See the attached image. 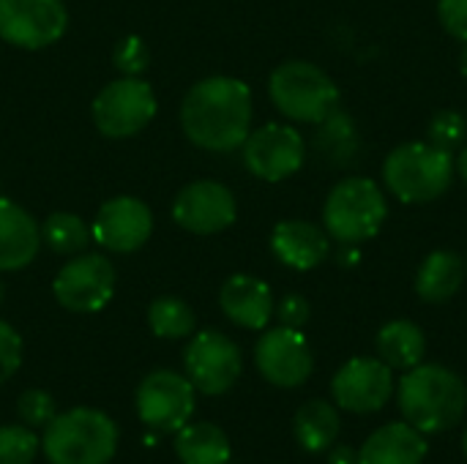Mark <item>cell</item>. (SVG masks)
I'll return each instance as SVG.
<instances>
[{
	"label": "cell",
	"mask_w": 467,
	"mask_h": 464,
	"mask_svg": "<svg viewBox=\"0 0 467 464\" xmlns=\"http://www.w3.org/2000/svg\"><path fill=\"white\" fill-rule=\"evenodd\" d=\"M186 139L211 153L238 150L252 131V90L235 77H205L181 104Z\"/></svg>",
	"instance_id": "1"
},
{
	"label": "cell",
	"mask_w": 467,
	"mask_h": 464,
	"mask_svg": "<svg viewBox=\"0 0 467 464\" xmlns=\"http://www.w3.org/2000/svg\"><path fill=\"white\" fill-rule=\"evenodd\" d=\"M397 402L402 418L430 438L462 421L467 410V386L460 375L441 364H419L410 372H402Z\"/></svg>",
	"instance_id": "2"
},
{
	"label": "cell",
	"mask_w": 467,
	"mask_h": 464,
	"mask_svg": "<svg viewBox=\"0 0 467 464\" xmlns=\"http://www.w3.org/2000/svg\"><path fill=\"white\" fill-rule=\"evenodd\" d=\"M454 180V156L432 142L397 145L383 161L386 189L405 205H424L449 191Z\"/></svg>",
	"instance_id": "3"
},
{
	"label": "cell",
	"mask_w": 467,
	"mask_h": 464,
	"mask_svg": "<svg viewBox=\"0 0 467 464\" xmlns=\"http://www.w3.org/2000/svg\"><path fill=\"white\" fill-rule=\"evenodd\" d=\"M41 449L49 464H109L118 451V427L101 410L74 407L44 427Z\"/></svg>",
	"instance_id": "4"
},
{
	"label": "cell",
	"mask_w": 467,
	"mask_h": 464,
	"mask_svg": "<svg viewBox=\"0 0 467 464\" xmlns=\"http://www.w3.org/2000/svg\"><path fill=\"white\" fill-rule=\"evenodd\" d=\"M268 96L296 123H323L339 107L337 82L309 60H287L271 71Z\"/></svg>",
	"instance_id": "5"
},
{
	"label": "cell",
	"mask_w": 467,
	"mask_h": 464,
	"mask_svg": "<svg viewBox=\"0 0 467 464\" xmlns=\"http://www.w3.org/2000/svg\"><path fill=\"white\" fill-rule=\"evenodd\" d=\"M389 216L383 189L369 178L339 180L323 205V227L331 241L342 246H358L375 238Z\"/></svg>",
	"instance_id": "6"
},
{
	"label": "cell",
	"mask_w": 467,
	"mask_h": 464,
	"mask_svg": "<svg viewBox=\"0 0 467 464\" xmlns=\"http://www.w3.org/2000/svg\"><path fill=\"white\" fill-rule=\"evenodd\" d=\"M156 93L142 77H120L104 85L90 107L96 129L109 139H129L156 118Z\"/></svg>",
	"instance_id": "7"
},
{
	"label": "cell",
	"mask_w": 467,
	"mask_h": 464,
	"mask_svg": "<svg viewBox=\"0 0 467 464\" xmlns=\"http://www.w3.org/2000/svg\"><path fill=\"white\" fill-rule=\"evenodd\" d=\"M52 295L63 309L74 314L101 312L115 295V268L104 254H74V260H68L57 271L52 282Z\"/></svg>",
	"instance_id": "8"
},
{
	"label": "cell",
	"mask_w": 467,
	"mask_h": 464,
	"mask_svg": "<svg viewBox=\"0 0 467 464\" xmlns=\"http://www.w3.org/2000/svg\"><path fill=\"white\" fill-rule=\"evenodd\" d=\"M194 394L197 391L189 377L170 369H156L137 388V416L148 429L175 435L194 416Z\"/></svg>",
	"instance_id": "9"
},
{
	"label": "cell",
	"mask_w": 467,
	"mask_h": 464,
	"mask_svg": "<svg viewBox=\"0 0 467 464\" xmlns=\"http://www.w3.org/2000/svg\"><path fill=\"white\" fill-rule=\"evenodd\" d=\"M183 366L194 391L205 397H222L238 383L244 358L230 336L219 331H200L183 353Z\"/></svg>",
	"instance_id": "10"
},
{
	"label": "cell",
	"mask_w": 467,
	"mask_h": 464,
	"mask_svg": "<svg viewBox=\"0 0 467 464\" xmlns=\"http://www.w3.org/2000/svg\"><path fill=\"white\" fill-rule=\"evenodd\" d=\"M63 0H0V38L19 49H44L66 36Z\"/></svg>",
	"instance_id": "11"
},
{
	"label": "cell",
	"mask_w": 467,
	"mask_h": 464,
	"mask_svg": "<svg viewBox=\"0 0 467 464\" xmlns=\"http://www.w3.org/2000/svg\"><path fill=\"white\" fill-rule=\"evenodd\" d=\"M246 170L265 180L279 183L296 175L306 159L304 137L287 123H265L257 131H249L246 142L241 145Z\"/></svg>",
	"instance_id": "12"
},
{
	"label": "cell",
	"mask_w": 467,
	"mask_h": 464,
	"mask_svg": "<svg viewBox=\"0 0 467 464\" xmlns=\"http://www.w3.org/2000/svg\"><path fill=\"white\" fill-rule=\"evenodd\" d=\"M394 369L383 364L380 358H350L331 380V397L339 410L369 416L386 407V402L394 397Z\"/></svg>",
	"instance_id": "13"
},
{
	"label": "cell",
	"mask_w": 467,
	"mask_h": 464,
	"mask_svg": "<svg viewBox=\"0 0 467 464\" xmlns=\"http://www.w3.org/2000/svg\"><path fill=\"white\" fill-rule=\"evenodd\" d=\"M172 219L181 230L194 235H216L235 224L238 202L235 194L219 180L186 183L172 202Z\"/></svg>",
	"instance_id": "14"
},
{
	"label": "cell",
	"mask_w": 467,
	"mask_h": 464,
	"mask_svg": "<svg viewBox=\"0 0 467 464\" xmlns=\"http://www.w3.org/2000/svg\"><path fill=\"white\" fill-rule=\"evenodd\" d=\"M257 372L276 388H298L312 377L315 358L301 331L279 325L268 328L254 345Z\"/></svg>",
	"instance_id": "15"
},
{
	"label": "cell",
	"mask_w": 467,
	"mask_h": 464,
	"mask_svg": "<svg viewBox=\"0 0 467 464\" xmlns=\"http://www.w3.org/2000/svg\"><path fill=\"white\" fill-rule=\"evenodd\" d=\"M93 243L115 254H131L142 249L153 235V211L137 197H112L107 200L93 224Z\"/></svg>",
	"instance_id": "16"
},
{
	"label": "cell",
	"mask_w": 467,
	"mask_h": 464,
	"mask_svg": "<svg viewBox=\"0 0 467 464\" xmlns=\"http://www.w3.org/2000/svg\"><path fill=\"white\" fill-rule=\"evenodd\" d=\"M219 306L230 323L246 331H263L274 317L271 287L249 273L230 276L219 290Z\"/></svg>",
	"instance_id": "17"
},
{
	"label": "cell",
	"mask_w": 467,
	"mask_h": 464,
	"mask_svg": "<svg viewBox=\"0 0 467 464\" xmlns=\"http://www.w3.org/2000/svg\"><path fill=\"white\" fill-rule=\"evenodd\" d=\"M271 252L282 265H287L293 271H312V268L323 265V260L328 257L331 238L326 230H320L312 222L287 219L274 227Z\"/></svg>",
	"instance_id": "18"
},
{
	"label": "cell",
	"mask_w": 467,
	"mask_h": 464,
	"mask_svg": "<svg viewBox=\"0 0 467 464\" xmlns=\"http://www.w3.org/2000/svg\"><path fill=\"white\" fill-rule=\"evenodd\" d=\"M41 249L38 222L14 200L0 197V271L27 268Z\"/></svg>",
	"instance_id": "19"
},
{
	"label": "cell",
	"mask_w": 467,
	"mask_h": 464,
	"mask_svg": "<svg viewBox=\"0 0 467 464\" xmlns=\"http://www.w3.org/2000/svg\"><path fill=\"white\" fill-rule=\"evenodd\" d=\"M427 451V435H421L408 421H394L375 429L364 440L358 464H424Z\"/></svg>",
	"instance_id": "20"
},
{
	"label": "cell",
	"mask_w": 467,
	"mask_h": 464,
	"mask_svg": "<svg viewBox=\"0 0 467 464\" xmlns=\"http://www.w3.org/2000/svg\"><path fill=\"white\" fill-rule=\"evenodd\" d=\"M467 276L465 260L457 252L438 249L424 257L419 273H416V293L424 304H446L451 301Z\"/></svg>",
	"instance_id": "21"
},
{
	"label": "cell",
	"mask_w": 467,
	"mask_h": 464,
	"mask_svg": "<svg viewBox=\"0 0 467 464\" xmlns=\"http://www.w3.org/2000/svg\"><path fill=\"white\" fill-rule=\"evenodd\" d=\"M375 350L378 358L394 372H410L413 366L424 364L427 336L413 320H391L378 331Z\"/></svg>",
	"instance_id": "22"
},
{
	"label": "cell",
	"mask_w": 467,
	"mask_h": 464,
	"mask_svg": "<svg viewBox=\"0 0 467 464\" xmlns=\"http://www.w3.org/2000/svg\"><path fill=\"white\" fill-rule=\"evenodd\" d=\"M342 429V418L337 405L326 402V399H312L304 407H298L296 418H293V432L296 440L304 451L309 454H320L328 451Z\"/></svg>",
	"instance_id": "23"
},
{
	"label": "cell",
	"mask_w": 467,
	"mask_h": 464,
	"mask_svg": "<svg viewBox=\"0 0 467 464\" xmlns=\"http://www.w3.org/2000/svg\"><path fill=\"white\" fill-rule=\"evenodd\" d=\"M175 454L181 464H227L230 462V438L208 421L186 424L175 432Z\"/></svg>",
	"instance_id": "24"
},
{
	"label": "cell",
	"mask_w": 467,
	"mask_h": 464,
	"mask_svg": "<svg viewBox=\"0 0 467 464\" xmlns=\"http://www.w3.org/2000/svg\"><path fill=\"white\" fill-rule=\"evenodd\" d=\"M41 241L55 252V254H82L93 243V232L88 222L77 213H49L47 222L41 224Z\"/></svg>",
	"instance_id": "25"
},
{
	"label": "cell",
	"mask_w": 467,
	"mask_h": 464,
	"mask_svg": "<svg viewBox=\"0 0 467 464\" xmlns=\"http://www.w3.org/2000/svg\"><path fill=\"white\" fill-rule=\"evenodd\" d=\"M148 325L159 339H186L197 328L192 306L175 295H161L148 306Z\"/></svg>",
	"instance_id": "26"
},
{
	"label": "cell",
	"mask_w": 467,
	"mask_h": 464,
	"mask_svg": "<svg viewBox=\"0 0 467 464\" xmlns=\"http://www.w3.org/2000/svg\"><path fill=\"white\" fill-rule=\"evenodd\" d=\"M41 440L30 427H0V464H33Z\"/></svg>",
	"instance_id": "27"
},
{
	"label": "cell",
	"mask_w": 467,
	"mask_h": 464,
	"mask_svg": "<svg viewBox=\"0 0 467 464\" xmlns=\"http://www.w3.org/2000/svg\"><path fill=\"white\" fill-rule=\"evenodd\" d=\"M467 123L465 118L454 109H441L430 118L427 126V142L443 148V150H454L457 145L465 142Z\"/></svg>",
	"instance_id": "28"
},
{
	"label": "cell",
	"mask_w": 467,
	"mask_h": 464,
	"mask_svg": "<svg viewBox=\"0 0 467 464\" xmlns=\"http://www.w3.org/2000/svg\"><path fill=\"white\" fill-rule=\"evenodd\" d=\"M112 66L123 77H142V71L150 66V49H148L145 38H140V36L120 38L112 49Z\"/></svg>",
	"instance_id": "29"
},
{
	"label": "cell",
	"mask_w": 467,
	"mask_h": 464,
	"mask_svg": "<svg viewBox=\"0 0 467 464\" xmlns=\"http://www.w3.org/2000/svg\"><path fill=\"white\" fill-rule=\"evenodd\" d=\"M16 410H19V418L25 421V427H33V429L36 427H47L57 416L55 399L47 391H41V388L25 391L19 397V402H16Z\"/></svg>",
	"instance_id": "30"
},
{
	"label": "cell",
	"mask_w": 467,
	"mask_h": 464,
	"mask_svg": "<svg viewBox=\"0 0 467 464\" xmlns=\"http://www.w3.org/2000/svg\"><path fill=\"white\" fill-rule=\"evenodd\" d=\"M22 364V336L0 320V386L8 383Z\"/></svg>",
	"instance_id": "31"
},
{
	"label": "cell",
	"mask_w": 467,
	"mask_h": 464,
	"mask_svg": "<svg viewBox=\"0 0 467 464\" xmlns=\"http://www.w3.org/2000/svg\"><path fill=\"white\" fill-rule=\"evenodd\" d=\"M438 19L449 36L467 44V0H438Z\"/></svg>",
	"instance_id": "32"
},
{
	"label": "cell",
	"mask_w": 467,
	"mask_h": 464,
	"mask_svg": "<svg viewBox=\"0 0 467 464\" xmlns=\"http://www.w3.org/2000/svg\"><path fill=\"white\" fill-rule=\"evenodd\" d=\"M276 317H279L282 325L301 331V328L309 323V317H312V306H309V301H306L304 295H296V293H293V295H285V298L279 301Z\"/></svg>",
	"instance_id": "33"
},
{
	"label": "cell",
	"mask_w": 467,
	"mask_h": 464,
	"mask_svg": "<svg viewBox=\"0 0 467 464\" xmlns=\"http://www.w3.org/2000/svg\"><path fill=\"white\" fill-rule=\"evenodd\" d=\"M328 464H358V451L353 446H331Z\"/></svg>",
	"instance_id": "34"
},
{
	"label": "cell",
	"mask_w": 467,
	"mask_h": 464,
	"mask_svg": "<svg viewBox=\"0 0 467 464\" xmlns=\"http://www.w3.org/2000/svg\"><path fill=\"white\" fill-rule=\"evenodd\" d=\"M454 172L467 183V145L460 150V156L454 159Z\"/></svg>",
	"instance_id": "35"
},
{
	"label": "cell",
	"mask_w": 467,
	"mask_h": 464,
	"mask_svg": "<svg viewBox=\"0 0 467 464\" xmlns=\"http://www.w3.org/2000/svg\"><path fill=\"white\" fill-rule=\"evenodd\" d=\"M358 260V252H356V246H345V254H342V263L345 265H353Z\"/></svg>",
	"instance_id": "36"
},
{
	"label": "cell",
	"mask_w": 467,
	"mask_h": 464,
	"mask_svg": "<svg viewBox=\"0 0 467 464\" xmlns=\"http://www.w3.org/2000/svg\"><path fill=\"white\" fill-rule=\"evenodd\" d=\"M460 71H462V77L467 79V44L465 49H462V55H460Z\"/></svg>",
	"instance_id": "37"
},
{
	"label": "cell",
	"mask_w": 467,
	"mask_h": 464,
	"mask_svg": "<svg viewBox=\"0 0 467 464\" xmlns=\"http://www.w3.org/2000/svg\"><path fill=\"white\" fill-rule=\"evenodd\" d=\"M462 457L467 459V429H465V435H462Z\"/></svg>",
	"instance_id": "38"
},
{
	"label": "cell",
	"mask_w": 467,
	"mask_h": 464,
	"mask_svg": "<svg viewBox=\"0 0 467 464\" xmlns=\"http://www.w3.org/2000/svg\"><path fill=\"white\" fill-rule=\"evenodd\" d=\"M0 301H3V284H0Z\"/></svg>",
	"instance_id": "39"
},
{
	"label": "cell",
	"mask_w": 467,
	"mask_h": 464,
	"mask_svg": "<svg viewBox=\"0 0 467 464\" xmlns=\"http://www.w3.org/2000/svg\"><path fill=\"white\" fill-rule=\"evenodd\" d=\"M465 265H467V260H465Z\"/></svg>",
	"instance_id": "40"
}]
</instances>
